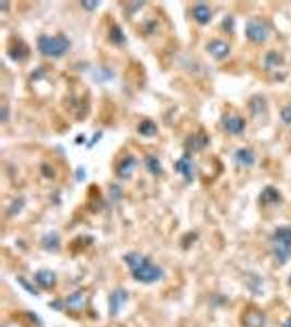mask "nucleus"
<instances>
[{
    "label": "nucleus",
    "instance_id": "obj_15",
    "mask_svg": "<svg viewBox=\"0 0 291 327\" xmlns=\"http://www.w3.org/2000/svg\"><path fill=\"white\" fill-rule=\"evenodd\" d=\"M193 17L200 24H206L211 20L212 14L208 6L199 4L193 9Z\"/></svg>",
    "mask_w": 291,
    "mask_h": 327
},
{
    "label": "nucleus",
    "instance_id": "obj_6",
    "mask_svg": "<svg viewBox=\"0 0 291 327\" xmlns=\"http://www.w3.org/2000/svg\"><path fill=\"white\" fill-rule=\"evenodd\" d=\"M222 124L226 131L231 134H239L244 130L245 121L242 117L237 115L226 114L222 117Z\"/></svg>",
    "mask_w": 291,
    "mask_h": 327
},
{
    "label": "nucleus",
    "instance_id": "obj_32",
    "mask_svg": "<svg viewBox=\"0 0 291 327\" xmlns=\"http://www.w3.org/2000/svg\"><path fill=\"white\" fill-rule=\"evenodd\" d=\"M84 140H85V139H84V136H83V134H80V136L75 139V142H76L77 144H82V143L84 142Z\"/></svg>",
    "mask_w": 291,
    "mask_h": 327
},
{
    "label": "nucleus",
    "instance_id": "obj_14",
    "mask_svg": "<svg viewBox=\"0 0 291 327\" xmlns=\"http://www.w3.org/2000/svg\"><path fill=\"white\" fill-rule=\"evenodd\" d=\"M281 195L276 188L274 187H266L261 193L260 200L263 204L269 205V204H275L280 201Z\"/></svg>",
    "mask_w": 291,
    "mask_h": 327
},
{
    "label": "nucleus",
    "instance_id": "obj_11",
    "mask_svg": "<svg viewBox=\"0 0 291 327\" xmlns=\"http://www.w3.org/2000/svg\"><path fill=\"white\" fill-rule=\"evenodd\" d=\"M35 280L38 286H41L44 289H49L56 285L57 277L56 274L49 269H41L36 273Z\"/></svg>",
    "mask_w": 291,
    "mask_h": 327
},
{
    "label": "nucleus",
    "instance_id": "obj_3",
    "mask_svg": "<svg viewBox=\"0 0 291 327\" xmlns=\"http://www.w3.org/2000/svg\"><path fill=\"white\" fill-rule=\"evenodd\" d=\"M274 252L280 264L291 259V227H279L274 235Z\"/></svg>",
    "mask_w": 291,
    "mask_h": 327
},
{
    "label": "nucleus",
    "instance_id": "obj_30",
    "mask_svg": "<svg viewBox=\"0 0 291 327\" xmlns=\"http://www.w3.org/2000/svg\"><path fill=\"white\" fill-rule=\"evenodd\" d=\"M75 177H76V179H77V180H79V181H83L84 179L86 178V171L84 170L83 167L77 168V169H76V172H75Z\"/></svg>",
    "mask_w": 291,
    "mask_h": 327
},
{
    "label": "nucleus",
    "instance_id": "obj_8",
    "mask_svg": "<svg viewBox=\"0 0 291 327\" xmlns=\"http://www.w3.org/2000/svg\"><path fill=\"white\" fill-rule=\"evenodd\" d=\"M128 300V292L124 289L115 290L109 297V313L111 315L118 314L120 309Z\"/></svg>",
    "mask_w": 291,
    "mask_h": 327
},
{
    "label": "nucleus",
    "instance_id": "obj_34",
    "mask_svg": "<svg viewBox=\"0 0 291 327\" xmlns=\"http://www.w3.org/2000/svg\"><path fill=\"white\" fill-rule=\"evenodd\" d=\"M290 284H291V278H290Z\"/></svg>",
    "mask_w": 291,
    "mask_h": 327
},
{
    "label": "nucleus",
    "instance_id": "obj_23",
    "mask_svg": "<svg viewBox=\"0 0 291 327\" xmlns=\"http://www.w3.org/2000/svg\"><path fill=\"white\" fill-rule=\"evenodd\" d=\"M109 195H111L112 200H114V201L120 200L122 196V191H121L119 185L112 184L111 188H109Z\"/></svg>",
    "mask_w": 291,
    "mask_h": 327
},
{
    "label": "nucleus",
    "instance_id": "obj_17",
    "mask_svg": "<svg viewBox=\"0 0 291 327\" xmlns=\"http://www.w3.org/2000/svg\"><path fill=\"white\" fill-rule=\"evenodd\" d=\"M144 164L146 166V169L148 170V172H151L152 175L158 176L160 174H163V167H161V164L157 157H155L153 155H148L144 159Z\"/></svg>",
    "mask_w": 291,
    "mask_h": 327
},
{
    "label": "nucleus",
    "instance_id": "obj_31",
    "mask_svg": "<svg viewBox=\"0 0 291 327\" xmlns=\"http://www.w3.org/2000/svg\"><path fill=\"white\" fill-rule=\"evenodd\" d=\"M0 113H2V121H3V123H5V121L7 120V118L9 117V113H7V108L3 107L2 111H0Z\"/></svg>",
    "mask_w": 291,
    "mask_h": 327
},
{
    "label": "nucleus",
    "instance_id": "obj_12",
    "mask_svg": "<svg viewBox=\"0 0 291 327\" xmlns=\"http://www.w3.org/2000/svg\"><path fill=\"white\" fill-rule=\"evenodd\" d=\"M135 167H137V159L133 156H127L118 164L116 172L120 178H129L132 176Z\"/></svg>",
    "mask_w": 291,
    "mask_h": 327
},
{
    "label": "nucleus",
    "instance_id": "obj_7",
    "mask_svg": "<svg viewBox=\"0 0 291 327\" xmlns=\"http://www.w3.org/2000/svg\"><path fill=\"white\" fill-rule=\"evenodd\" d=\"M174 168L180 175L184 177L187 182L193 181V163L190 154H185V155L178 159L176 165H174Z\"/></svg>",
    "mask_w": 291,
    "mask_h": 327
},
{
    "label": "nucleus",
    "instance_id": "obj_4",
    "mask_svg": "<svg viewBox=\"0 0 291 327\" xmlns=\"http://www.w3.org/2000/svg\"><path fill=\"white\" fill-rule=\"evenodd\" d=\"M245 35L252 42L262 43L267 40L269 35V29L267 28L266 23L254 19V20L248 22L247 28H245Z\"/></svg>",
    "mask_w": 291,
    "mask_h": 327
},
{
    "label": "nucleus",
    "instance_id": "obj_28",
    "mask_svg": "<svg viewBox=\"0 0 291 327\" xmlns=\"http://www.w3.org/2000/svg\"><path fill=\"white\" fill-rule=\"evenodd\" d=\"M99 4H100V2H81V5L83 6V7L89 11L96 9Z\"/></svg>",
    "mask_w": 291,
    "mask_h": 327
},
{
    "label": "nucleus",
    "instance_id": "obj_19",
    "mask_svg": "<svg viewBox=\"0 0 291 327\" xmlns=\"http://www.w3.org/2000/svg\"><path fill=\"white\" fill-rule=\"evenodd\" d=\"M109 40L112 41V43L116 44V45H121L126 43L127 41V37L126 34L124 33V31L119 27L117 24H114L113 27L109 30Z\"/></svg>",
    "mask_w": 291,
    "mask_h": 327
},
{
    "label": "nucleus",
    "instance_id": "obj_27",
    "mask_svg": "<svg viewBox=\"0 0 291 327\" xmlns=\"http://www.w3.org/2000/svg\"><path fill=\"white\" fill-rule=\"evenodd\" d=\"M19 281H20L21 285L24 287V289H25V290L29 291V292L32 293V294H37V291L34 289V287L32 286V285L29 283V281L24 280V279H22V278H19Z\"/></svg>",
    "mask_w": 291,
    "mask_h": 327
},
{
    "label": "nucleus",
    "instance_id": "obj_10",
    "mask_svg": "<svg viewBox=\"0 0 291 327\" xmlns=\"http://www.w3.org/2000/svg\"><path fill=\"white\" fill-rule=\"evenodd\" d=\"M206 50L216 59H223L229 54L230 48L227 44L219 40H213L206 45Z\"/></svg>",
    "mask_w": 291,
    "mask_h": 327
},
{
    "label": "nucleus",
    "instance_id": "obj_24",
    "mask_svg": "<svg viewBox=\"0 0 291 327\" xmlns=\"http://www.w3.org/2000/svg\"><path fill=\"white\" fill-rule=\"evenodd\" d=\"M264 109V101L263 99H257L255 98L254 100L251 101V111L254 112L255 114L262 112Z\"/></svg>",
    "mask_w": 291,
    "mask_h": 327
},
{
    "label": "nucleus",
    "instance_id": "obj_25",
    "mask_svg": "<svg viewBox=\"0 0 291 327\" xmlns=\"http://www.w3.org/2000/svg\"><path fill=\"white\" fill-rule=\"evenodd\" d=\"M280 62V58L279 56H277L275 53H271L266 57V66L267 68H270L271 66H276L278 63Z\"/></svg>",
    "mask_w": 291,
    "mask_h": 327
},
{
    "label": "nucleus",
    "instance_id": "obj_20",
    "mask_svg": "<svg viewBox=\"0 0 291 327\" xmlns=\"http://www.w3.org/2000/svg\"><path fill=\"white\" fill-rule=\"evenodd\" d=\"M67 305L72 311H80L84 306V297L81 291H76L67 299Z\"/></svg>",
    "mask_w": 291,
    "mask_h": 327
},
{
    "label": "nucleus",
    "instance_id": "obj_29",
    "mask_svg": "<svg viewBox=\"0 0 291 327\" xmlns=\"http://www.w3.org/2000/svg\"><path fill=\"white\" fill-rule=\"evenodd\" d=\"M102 134H103L102 131H97V132L94 134L93 138H92V140L89 141V143H88V145H87L88 149H90V147H93L97 142H99V141H100L101 138H102Z\"/></svg>",
    "mask_w": 291,
    "mask_h": 327
},
{
    "label": "nucleus",
    "instance_id": "obj_26",
    "mask_svg": "<svg viewBox=\"0 0 291 327\" xmlns=\"http://www.w3.org/2000/svg\"><path fill=\"white\" fill-rule=\"evenodd\" d=\"M281 119L284 121L286 124H291V105L284 107L281 113H280Z\"/></svg>",
    "mask_w": 291,
    "mask_h": 327
},
{
    "label": "nucleus",
    "instance_id": "obj_33",
    "mask_svg": "<svg viewBox=\"0 0 291 327\" xmlns=\"http://www.w3.org/2000/svg\"><path fill=\"white\" fill-rule=\"evenodd\" d=\"M283 327H291V318H288L286 320V323L283 324Z\"/></svg>",
    "mask_w": 291,
    "mask_h": 327
},
{
    "label": "nucleus",
    "instance_id": "obj_2",
    "mask_svg": "<svg viewBox=\"0 0 291 327\" xmlns=\"http://www.w3.org/2000/svg\"><path fill=\"white\" fill-rule=\"evenodd\" d=\"M71 47V43L68 38L62 35L48 36L41 35L37 40V48L41 53L48 57L63 56Z\"/></svg>",
    "mask_w": 291,
    "mask_h": 327
},
{
    "label": "nucleus",
    "instance_id": "obj_13",
    "mask_svg": "<svg viewBox=\"0 0 291 327\" xmlns=\"http://www.w3.org/2000/svg\"><path fill=\"white\" fill-rule=\"evenodd\" d=\"M209 143V138L204 133H198L193 134V136L189 137L185 142L186 149L191 152H197L202 150Z\"/></svg>",
    "mask_w": 291,
    "mask_h": 327
},
{
    "label": "nucleus",
    "instance_id": "obj_18",
    "mask_svg": "<svg viewBox=\"0 0 291 327\" xmlns=\"http://www.w3.org/2000/svg\"><path fill=\"white\" fill-rule=\"evenodd\" d=\"M235 157L237 162L243 166H252L255 162V157L253 155V153L247 149L238 150Z\"/></svg>",
    "mask_w": 291,
    "mask_h": 327
},
{
    "label": "nucleus",
    "instance_id": "obj_1",
    "mask_svg": "<svg viewBox=\"0 0 291 327\" xmlns=\"http://www.w3.org/2000/svg\"><path fill=\"white\" fill-rule=\"evenodd\" d=\"M131 271L132 276L140 283L151 284L158 281L163 277V271L157 265L153 264L150 259L139 252H130L124 258Z\"/></svg>",
    "mask_w": 291,
    "mask_h": 327
},
{
    "label": "nucleus",
    "instance_id": "obj_21",
    "mask_svg": "<svg viewBox=\"0 0 291 327\" xmlns=\"http://www.w3.org/2000/svg\"><path fill=\"white\" fill-rule=\"evenodd\" d=\"M59 236L57 233L51 232L44 237L43 239V246L44 248L48 250V251H55L59 248Z\"/></svg>",
    "mask_w": 291,
    "mask_h": 327
},
{
    "label": "nucleus",
    "instance_id": "obj_16",
    "mask_svg": "<svg viewBox=\"0 0 291 327\" xmlns=\"http://www.w3.org/2000/svg\"><path fill=\"white\" fill-rule=\"evenodd\" d=\"M138 132L143 137H153L157 133V126L151 119H145L141 121L138 127Z\"/></svg>",
    "mask_w": 291,
    "mask_h": 327
},
{
    "label": "nucleus",
    "instance_id": "obj_5",
    "mask_svg": "<svg viewBox=\"0 0 291 327\" xmlns=\"http://www.w3.org/2000/svg\"><path fill=\"white\" fill-rule=\"evenodd\" d=\"M31 53L29 45L25 43L21 38L16 37V40L11 41L7 50L9 58L14 61H21L25 58H28Z\"/></svg>",
    "mask_w": 291,
    "mask_h": 327
},
{
    "label": "nucleus",
    "instance_id": "obj_22",
    "mask_svg": "<svg viewBox=\"0 0 291 327\" xmlns=\"http://www.w3.org/2000/svg\"><path fill=\"white\" fill-rule=\"evenodd\" d=\"M24 204H25V202H24L23 198H18V200H16V201H14L11 203L10 207L8 209V213L10 215L19 214L22 210V208L24 207Z\"/></svg>",
    "mask_w": 291,
    "mask_h": 327
},
{
    "label": "nucleus",
    "instance_id": "obj_9",
    "mask_svg": "<svg viewBox=\"0 0 291 327\" xmlns=\"http://www.w3.org/2000/svg\"><path fill=\"white\" fill-rule=\"evenodd\" d=\"M242 325L244 327H264L265 317L263 313L256 309L247 310L243 314Z\"/></svg>",
    "mask_w": 291,
    "mask_h": 327
}]
</instances>
